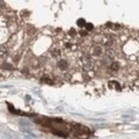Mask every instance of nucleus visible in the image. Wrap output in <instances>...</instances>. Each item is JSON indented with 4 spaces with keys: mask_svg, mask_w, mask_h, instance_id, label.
Segmentation results:
<instances>
[{
    "mask_svg": "<svg viewBox=\"0 0 139 139\" xmlns=\"http://www.w3.org/2000/svg\"><path fill=\"white\" fill-rule=\"evenodd\" d=\"M91 55L93 57H101L103 55V48L101 45H96V46H94V48L92 49Z\"/></svg>",
    "mask_w": 139,
    "mask_h": 139,
    "instance_id": "1",
    "label": "nucleus"
},
{
    "mask_svg": "<svg viewBox=\"0 0 139 139\" xmlns=\"http://www.w3.org/2000/svg\"><path fill=\"white\" fill-rule=\"evenodd\" d=\"M82 63H83V69L86 70V71L92 70V67H93V63H92L91 58H85Z\"/></svg>",
    "mask_w": 139,
    "mask_h": 139,
    "instance_id": "2",
    "label": "nucleus"
},
{
    "mask_svg": "<svg viewBox=\"0 0 139 139\" xmlns=\"http://www.w3.org/2000/svg\"><path fill=\"white\" fill-rule=\"evenodd\" d=\"M57 65H58V67H59L61 71H66V70H67V67H69V63L63 59V60L58 61V64H57Z\"/></svg>",
    "mask_w": 139,
    "mask_h": 139,
    "instance_id": "3",
    "label": "nucleus"
},
{
    "mask_svg": "<svg viewBox=\"0 0 139 139\" xmlns=\"http://www.w3.org/2000/svg\"><path fill=\"white\" fill-rule=\"evenodd\" d=\"M105 58H107V60H113L115 58V53H114L113 50H107L105 51Z\"/></svg>",
    "mask_w": 139,
    "mask_h": 139,
    "instance_id": "4",
    "label": "nucleus"
},
{
    "mask_svg": "<svg viewBox=\"0 0 139 139\" xmlns=\"http://www.w3.org/2000/svg\"><path fill=\"white\" fill-rule=\"evenodd\" d=\"M109 87H110V88H113L114 87V89L121 91V86H119V83L116 82V81H111V82H109Z\"/></svg>",
    "mask_w": 139,
    "mask_h": 139,
    "instance_id": "5",
    "label": "nucleus"
},
{
    "mask_svg": "<svg viewBox=\"0 0 139 139\" xmlns=\"http://www.w3.org/2000/svg\"><path fill=\"white\" fill-rule=\"evenodd\" d=\"M109 67L113 70V71H118V70H119V64H118V63H116V61H113V63L110 64V66H109Z\"/></svg>",
    "mask_w": 139,
    "mask_h": 139,
    "instance_id": "6",
    "label": "nucleus"
},
{
    "mask_svg": "<svg viewBox=\"0 0 139 139\" xmlns=\"http://www.w3.org/2000/svg\"><path fill=\"white\" fill-rule=\"evenodd\" d=\"M6 55H7V50L2 46H0V58H5Z\"/></svg>",
    "mask_w": 139,
    "mask_h": 139,
    "instance_id": "7",
    "label": "nucleus"
},
{
    "mask_svg": "<svg viewBox=\"0 0 139 139\" xmlns=\"http://www.w3.org/2000/svg\"><path fill=\"white\" fill-rule=\"evenodd\" d=\"M77 24H78L79 27H83V26H86V21H85L83 19H79L78 21H77Z\"/></svg>",
    "mask_w": 139,
    "mask_h": 139,
    "instance_id": "8",
    "label": "nucleus"
},
{
    "mask_svg": "<svg viewBox=\"0 0 139 139\" xmlns=\"http://www.w3.org/2000/svg\"><path fill=\"white\" fill-rule=\"evenodd\" d=\"M59 55H60V51H59L58 49H56V50L52 51V56L53 57H57V56H59Z\"/></svg>",
    "mask_w": 139,
    "mask_h": 139,
    "instance_id": "9",
    "label": "nucleus"
},
{
    "mask_svg": "<svg viewBox=\"0 0 139 139\" xmlns=\"http://www.w3.org/2000/svg\"><path fill=\"white\" fill-rule=\"evenodd\" d=\"M41 81L42 82H46V83H52V80H49V78H43Z\"/></svg>",
    "mask_w": 139,
    "mask_h": 139,
    "instance_id": "10",
    "label": "nucleus"
},
{
    "mask_svg": "<svg viewBox=\"0 0 139 139\" xmlns=\"http://www.w3.org/2000/svg\"><path fill=\"white\" fill-rule=\"evenodd\" d=\"M86 28L88 29V30H92V29L94 28V26H93L92 23H87V24H86Z\"/></svg>",
    "mask_w": 139,
    "mask_h": 139,
    "instance_id": "11",
    "label": "nucleus"
},
{
    "mask_svg": "<svg viewBox=\"0 0 139 139\" xmlns=\"http://www.w3.org/2000/svg\"><path fill=\"white\" fill-rule=\"evenodd\" d=\"M70 34H71V35H74V34H75V30H74V29H71V33H70Z\"/></svg>",
    "mask_w": 139,
    "mask_h": 139,
    "instance_id": "12",
    "label": "nucleus"
},
{
    "mask_svg": "<svg viewBox=\"0 0 139 139\" xmlns=\"http://www.w3.org/2000/svg\"><path fill=\"white\" fill-rule=\"evenodd\" d=\"M138 63H139V57H138Z\"/></svg>",
    "mask_w": 139,
    "mask_h": 139,
    "instance_id": "13",
    "label": "nucleus"
}]
</instances>
